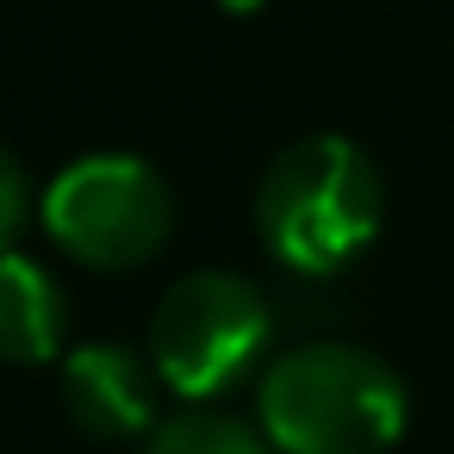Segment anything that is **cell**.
<instances>
[{"instance_id": "obj_9", "label": "cell", "mask_w": 454, "mask_h": 454, "mask_svg": "<svg viewBox=\"0 0 454 454\" xmlns=\"http://www.w3.org/2000/svg\"><path fill=\"white\" fill-rule=\"evenodd\" d=\"M224 7H231V13H255V7H262V0H224Z\"/></svg>"}, {"instance_id": "obj_3", "label": "cell", "mask_w": 454, "mask_h": 454, "mask_svg": "<svg viewBox=\"0 0 454 454\" xmlns=\"http://www.w3.org/2000/svg\"><path fill=\"white\" fill-rule=\"evenodd\" d=\"M268 299L231 274V268H200L181 274L156 311H150V367L162 386H175L181 398L206 404L218 392H231L268 348Z\"/></svg>"}, {"instance_id": "obj_8", "label": "cell", "mask_w": 454, "mask_h": 454, "mask_svg": "<svg viewBox=\"0 0 454 454\" xmlns=\"http://www.w3.org/2000/svg\"><path fill=\"white\" fill-rule=\"evenodd\" d=\"M26 206H32V181H26V162L7 150L0 156V237H20Z\"/></svg>"}, {"instance_id": "obj_7", "label": "cell", "mask_w": 454, "mask_h": 454, "mask_svg": "<svg viewBox=\"0 0 454 454\" xmlns=\"http://www.w3.org/2000/svg\"><path fill=\"white\" fill-rule=\"evenodd\" d=\"M137 454H274V442L262 429H249L243 417L231 411H181V417H162Z\"/></svg>"}, {"instance_id": "obj_2", "label": "cell", "mask_w": 454, "mask_h": 454, "mask_svg": "<svg viewBox=\"0 0 454 454\" xmlns=\"http://www.w3.org/2000/svg\"><path fill=\"white\" fill-rule=\"evenodd\" d=\"M404 417V380L361 342H299L255 386V429L274 454H386Z\"/></svg>"}, {"instance_id": "obj_5", "label": "cell", "mask_w": 454, "mask_h": 454, "mask_svg": "<svg viewBox=\"0 0 454 454\" xmlns=\"http://www.w3.org/2000/svg\"><path fill=\"white\" fill-rule=\"evenodd\" d=\"M63 404L75 429L119 442V435H150L156 429V398H150V367L125 342H88L63 361Z\"/></svg>"}, {"instance_id": "obj_1", "label": "cell", "mask_w": 454, "mask_h": 454, "mask_svg": "<svg viewBox=\"0 0 454 454\" xmlns=\"http://www.w3.org/2000/svg\"><path fill=\"white\" fill-rule=\"evenodd\" d=\"M386 224V187L373 156L342 131H311L274 150L255 187V231L293 274H342Z\"/></svg>"}, {"instance_id": "obj_4", "label": "cell", "mask_w": 454, "mask_h": 454, "mask_svg": "<svg viewBox=\"0 0 454 454\" xmlns=\"http://www.w3.org/2000/svg\"><path fill=\"white\" fill-rule=\"evenodd\" d=\"M44 231L88 268H137L175 231V193L156 162L94 150L44 187Z\"/></svg>"}, {"instance_id": "obj_6", "label": "cell", "mask_w": 454, "mask_h": 454, "mask_svg": "<svg viewBox=\"0 0 454 454\" xmlns=\"http://www.w3.org/2000/svg\"><path fill=\"white\" fill-rule=\"evenodd\" d=\"M0 342L20 367L51 361L63 342V293L26 249H7L0 262Z\"/></svg>"}]
</instances>
